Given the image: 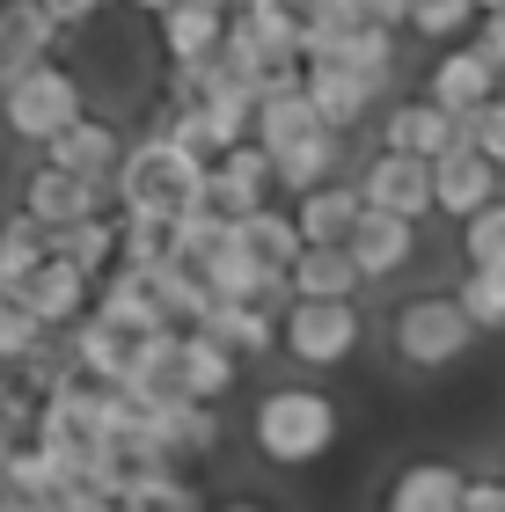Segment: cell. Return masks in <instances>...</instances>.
<instances>
[{"label": "cell", "mask_w": 505, "mask_h": 512, "mask_svg": "<svg viewBox=\"0 0 505 512\" xmlns=\"http://www.w3.org/2000/svg\"><path fill=\"white\" fill-rule=\"evenodd\" d=\"M249 447H257V461H271L286 476L323 469L344 447V403L315 381H279L249 403Z\"/></svg>", "instance_id": "6da1fadb"}, {"label": "cell", "mask_w": 505, "mask_h": 512, "mask_svg": "<svg viewBox=\"0 0 505 512\" xmlns=\"http://www.w3.org/2000/svg\"><path fill=\"white\" fill-rule=\"evenodd\" d=\"M205 161H191L176 147V139L162 132H132V154H125V169H118V220H154V227H176L183 213H205Z\"/></svg>", "instance_id": "7a4b0ae2"}, {"label": "cell", "mask_w": 505, "mask_h": 512, "mask_svg": "<svg viewBox=\"0 0 505 512\" xmlns=\"http://www.w3.org/2000/svg\"><path fill=\"white\" fill-rule=\"evenodd\" d=\"M81 118H88V81L66 59L15 74L8 81V103H0V132H8L15 147H37V154L52 147V139H66Z\"/></svg>", "instance_id": "3957f363"}, {"label": "cell", "mask_w": 505, "mask_h": 512, "mask_svg": "<svg viewBox=\"0 0 505 512\" xmlns=\"http://www.w3.org/2000/svg\"><path fill=\"white\" fill-rule=\"evenodd\" d=\"M476 322L454 293H410L396 315H388V344H396V359L410 374H454L469 352H476Z\"/></svg>", "instance_id": "277c9868"}, {"label": "cell", "mask_w": 505, "mask_h": 512, "mask_svg": "<svg viewBox=\"0 0 505 512\" xmlns=\"http://www.w3.org/2000/svg\"><path fill=\"white\" fill-rule=\"evenodd\" d=\"M366 344V315L359 300H293L279 322V352L301 366V374H337L352 366Z\"/></svg>", "instance_id": "5b68a950"}, {"label": "cell", "mask_w": 505, "mask_h": 512, "mask_svg": "<svg viewBox=\"0 0 505 512\" xmlns=\"http://www.w3.org/2000/svg\"><path fill=\"white\" fill-rule=\"evenodd\" d=\"M15 213H30L44 235H59V227H81L96 213H118V191H110V183H81V176H66L37 154L30 169L15 176Z\"/></svg>", "instance_id": "8992f818"}, {"label": "cell", "mask_w": 505, "mask_h": 512, "mask_svg": "<svg viewBox=\"0 0 505 512\" xmlns=\"http://www.w3.org/2000/svg\"><path fill=\"white\" fill-rule=\"evenodd\" d=\"M359 191H366V205H374V213L410 220V227H425L432 213H440V176H432V161H410V154H388V147L366 154Z\"/></svg>", "instance_id": "52a82bcc"}, {"label": "cell", "mask_w": 505, "mask_h": 512, "mask_svg": "<svg viewBox=\"0 0 505 512\" xmlns=\"http://www.w3.org/2000/svg\"><path fill=\"white\" fill-rule=\"evenodd\" d=\"M418 96H425V103H440L454 125H469L476 110H491V103L505 96V74H498L484 52H476V44H454V52H432Z\"/></svg>", "instance_id": "ba28073f"}, {"label": "cell", "mask_w": 505, "mask_h": 512, "mask_svg": "<svg viewBox=\"0 0 505 512\" xmlns=\"http://www.w3.org/2000/svg\"><path fill=\"white\" fill-rule=\"evenodd\" d=\"M381 147H388V154H410V161H432V169H440V161H447V154H462L469 139H462V125H454L440 103L403 96V103H388V110H381Z\"/></svg>", "instance_id": "9c48e42d"}, {"label": "cell", "mask_w": 505, "mask_h": 512, "mask_svg": "<svg viewBox=\"0 0 505 512\" xmlns=\"http://www.w3.org/2000/svg\"><path fill=\"white\" fill-rule=\"evenodd\" d=\"M125 154H132V132H125L118 118H103V110H88V118L66 132V139H52V147H44V161H52V169L81 176V183H118Z\"/></svg>", "instance_id": "30bf717a"}, {"label": "cell", "mask_w": 505, "mask_h": 512, "mask_svg": "<svg viewBox=\"0 0 505 512\" xmlns=\"http://www.w3.org/2000/svg\"><path fill=\"white\" fill-rule=\"evenodd\" d=\"M66 44V15L59 0H8L0 8V66L8 74H30V66H52Z\"/></svg>", "instance_id": "8fae6325"}, {"label": "cell", "mask_w": 505, "mask_h": 512, "mask_svg": "<svg viewBox=\"0 0 505 512\" xmlns=\"http://www.w3.org/2000/svg\"><path fill=\"white\" fill-rule=\"evenodd\" d=\"M462 498H469V469L425 454V461H403V469L388 476L381 512H462Z\"/></svg>", "instance_id": "7c38bea8"}, {"label": "cell", "mask_w": 505, "mask_h": 512, "mask_svg": "<svg viewBox=\"0 0 505 512\" xmlns=\"http://www.w3.org/2000/svg\"><path fill=\"white\" fill-rule=\"evenodd\" d=\"M22 308H30L37 322H44V337H74L88 315H96V278L88 271H74V264H44L37 278H30V293H22Z\"/></svg>", "instance_id": "4fadbf2b"}, {"label": "cell", "mask_w": 505, "mask_h": 512, "mask_svg": "<svg viewBox=\"0 0 505 512\" xmlns=\"http://www.w3.org/2000/svg\"><path fill=\"white\" fill-rule=\"evenodd\" d=\"M147 410H183L191 403V374H183V330H162V337H140V359H132V381L118 388Z\"/></svg>", "instance_id": "5bb4252c"}, {"label": "cell", "mask_w": 505, "mask_h": 512, "mask_svg": "<svg viewBox=\"0 0 505 512\" xmlns=\"http://www.w3.org/2000/svg\"><path fill=\"white\" fill-rule=\"evenodd\" d=\"M366 191H359V176H344V183H330V191H315V198H301L293 205V220H301V242L308 249H352V235L366 227Z\"/></svg>", "instance_id": "9a60e30c"}, {"label": "cell", "mask_w": 505, "mask_h": 512, "mask_svg": "<svg viewBox=\"0 0 505 512\" xmlns=\"http://www.w3.org/2000/svg\"><path fill=\"white\" fill-rule=\"evenodd\" d=\"M432 176H440V220H462V227H469L476 213H491V205L505 198V169H498V161H484L476 147L447 154Z\"/></svg>", "instance_id": "2e32d148"}, {"label": "cell", "mask_w": 505, "mask_h": 512, "mask_svg": "<svg viewBox=\"0 0 505 512\" xmlns=\"http://www.w3.org/2000/svg\"><path fill=\"white\" fill-rule=\"evenodd\" d=\"M96 315L110 322V330H125V337H162V330H176L169 308H162V293H154V278H140V271H110L103 286H96Z\"/></svg>", "instance_id": "e0dca14e"}, {"label": "cell", "mask_w": 505, "mask_h": 512, "mask_svg": "<svg viewBox=\"0 0 505 512\" xmlns=\"http://www.w3.org/2000/svg\"><path fill=\"white\" fill-rule=\"evenodd\" d=\"M66 352H74L88 388H125L132 381V359H140V337H125V330H110L103 315H88L81 330L66 337Z\"/></svg>", "instance_id": "ac0fdd59"}, {"label": "cell", "mask_w": 505, "mask_h": 512, "mask_svg": "<svg viewBox=\"0 0 505 512\" xmlns=\"http://www.w3.org/2000/svg\"><path fill=\"white\" fill-rule=\"evenodd\" d=\"M352 256H359L366 286H388V278H403L410 264H418V227L388 220V213H366V227L352 235Z\"/></svg>", "instance_id": "d6986e66"}, {"label": "cell", "mask_w": 505, "mask_h": 512, "mask_svg": "<svg viewBox=\"0 0 505 512\" xmlns=\"http://www.w3.org/2000/svg\"><path fill=\"white\" fill-rule=\"evenodd\" d=\"M396 30H359V37H330V44H308V66H337V74H359L366 88H388L396 74Z\"/></svg>", "instance_id": "ffe728a7"}, {"label": "cell", "mask_w": 505, "mask_h": 512, "mask_svg": "<svg viewBox=\"0 0 505 512\" xmlns=\"http://www.w3.org/2000/svg\"><path fill=\"white\" fill-rule=\"evenodd\" d=\"M308 103H315V118L344 139V132H359L366 118H374L381 88H366L359 74H337V66H308Z\"/></svg>", "instance_id": "44dd1931"}, {"label": "cell", "mask_w": 505, "mask_h": 512, "mask_svg": "<svg viewBox=\"0 0 505 512\" xmlns=\"http://www.w3.org/2000/svg\"><path fill=\"white\" fill-rule=\"evenodd\" d=\"M44 264H52V235H44L30 213L8 205V220H0V300H22Z\"/></svg>", "instance_id": "7402d4cb"}, {"label": "cell", "mask_w": 505, "mask_h": 512, "mask_svg": "<svg viewBox=\"0 0 505 512\" xmlns=\"http://www.w3.org/2000/svg\"><path fill=\"white\" fill-rule=\"evenodd\" d=\"M235 242L257 256L264 271H279V278H293V264L308 256V242H301V220H293V205H264V213H249L242 227H235Z\"/></svg>", "instance_id": "603a6c76"}, {"label": "cell", "mask_w": 505, "mask_h": 512, "mask_svg": "<svg viewBox=\"0 0 505 512\" xmlns=\"http://www.w3.org/2000/svg\"><path fill=\"white\" fill-rule=\"evenodd\" d=\"M118 249H125V220L118 213H96V220L59 227V235H52V256H59V264H74V271H88L96 286L118 271Z\"/></svg>", "instance_id": "cb8c5ba5"}, {"label": "cell", "mask_w": 505, "mask_h": 512, "mask_svg": "<svg viewBox=\"0 0 505 512\" xmlns=\"http://www.w3.org/2000/svg\"><path fill=\"white\" fill-rule=\"evenodd\" d=\"M279 322L286 315H271V308H242V300H213V315L198 322L205 337H220L235 359H271L279 352Z\"/></svg>", "instance_id": "d4e9b609"}, {"label": "cell", "mask_w": 505, "mask_h": 512, "mask_svg": "<svg viewBox=\"0 0 505 512\" xmlns=\"http://www.w3.org/2000/svg\"><path fill=\"white\" fill-rule=\"evenodd\" d=\"M242 366L249 359H235L220 337H205V330H183V374H191V403H227V395L242 388Z\"/></svg>", "instance_id": "484cf974"}, {"label": "cell", "mask_w": 505, "mask_h": 512, "mask_svg": "<svg viewBox=\"0 0 505 512\" xmlns=\"http://www.w3.org/2000/svg\"><path fill=\"white\" fill-rule=\"evenodd\" d=\"M344 169V139L337 132H315V139H301L293 154H279V198H315V191H330V183H344L337 176Z\"/></svg>", "instance_id": "4316f807"}, {"label": "cell", "mask_w": 505, "mask_h": 512, "mask_svg": "<svg viewBox=\"0 0 505 512\" xmlns=\"http://www.w3.org/2000/svg\"><path fill=\"white\" fill-rule=\"evenodd\" d=\"M366 293V271L352 249H308L293 264V300H359Z\"/></svg>", "instance_id": "83f0119b"}, {"label": "cell", "mask_w": 505, "mask_h": 512, "mask_svg": "<svg viewBox=\"0 0 505 512\" xmlns=\"http://www.w3.org/2000/svg\"><path fill=\"white\" fill-rule=\"evenodd\" d=\"M476 22H484V0H418L410 37H425L432 52H454V44L476 37Z\"/></svg>", "instance_id": "f1b7e54d"}, {"label": "cell", "mask_w": 505, "mask_h": 512, "mask_svg": "<svg viewBox=\"0 0 505 512\" xmlns=\"http://www.w3.org/2000/svg\"><path fill=\"white\" fill-rule=\"evenodd\" d=\"M44 344H52V337H44V322L30 308H22V300H0V366L15 374V366H30Z\"/></svg>", "instance_id": "f546056e"}, {"label": "cell", "mask_w": 505, "mask_h": 512, "mask_svg": "<svg viewBox=\"0 0 505 512\" xmlns=\"http://www.w3.org/2000/svg\"><path fill=\"white\" fill-rule=\"evenodd\" d=\"M454 300L469 308V322H476L484 337H505V278H498V271H462Z\"/></svg>", "instance_id": "4dcf8cb0"}, {"label": "cell", "mask_w": 505, "mask_h": 512, "mask_svg": "<svg viewBox=\"0 0 505 512\" xmlns=\"http://www.w3.org/2000/svg\"><path fill=\"white\" fill-rule=\"evenodd\" d=\"M462 264L469 271H498L505 278V198L491 205V213H476L462 227Z\"/></svg>", "instance_id": "1f68e13d"}, {"label": "cell", "mask_w": 505, "mask_h": 512, "mask_svg": "<svg viewBox=\"0 0 505 512\" xmlns=\"http://www.w3.org/2000/svg\"><path fill=\"white\" fill-rule=\"evenodd\" d=\"M162 264H176V256H169V227H154V220H125L118 271H140V278H154Z\"/></svg>", "instance_id": "d6a6232c"}, {"label": "cell", "mask_w": 505, "mask_h": 512, "mask_svg": "<svg viewBox=\"0 0 505 512\" xmlns=\"http://www.w3.org/2000/svg\"><path fill=\"white\" fill-rule=\"evenodd\" d=\"M462 139H469L484 161H498V169H505V96H498L491 110H476V118L462 125Z\"/></svg>", "instance_id": "836d02e7"}, {"label": "cell", "mask_w": 505, "mask_h": 512, "mask_svg": "<svg viewBox=\"0 0 505 512\" xmlns=\"http://www.w3.org/2000/svg\"><path fill=\"white\" fill-rule=\"evenodd\" d=\"M469 44H476V52H484V59L498 66V74H505V8H498V15H484V22H476V37H469Z\"/></svg>", "instance_id": "e575fe53"}, {"label": "cell", "mask_w": 505, "mask_h": 512, "mask_svg": "<svg viewBox=\"0 0 505 512\" xmlns=\"http://www.w3.org/2000/svg\"><path fill=\"white\" fill-rule=\"evenodd\" d=\"M110 8H132V0H59V15H66V30H88V22H103Z\"/></svg>", "instance_id": "d590c367"}, {"label": "cell", "mask_w": 505, "mask_h": 512, "mask_svg": "<svg viewBox=\"0 0 505 512\" xmlns=\"http://www.w3.org/2000/svg\"><path fill=\"white\" fill-rule=\"evenodd\" d=\"M462 512H505V483H498V476H469Z\"/></svg>", "instance_id": "8d00e7d4"}, {"label": "cell", "mask_w": 505, "mask_h": 512, "mask_svg": "<svg viewBox=\"0 0 505 512\" xmlns=\"http://www.w3.org/2000/svg\"><path fill=\"white\" fill-rule=\"evenodd\" d=\"M264 8H286V15H301V22H315V15H323V0H264Z\"/></svg>", "instance_id": "74e56055"}, {"label": "cell", "mask_w": 505, "mask_h": 512, "mask_svg": "<svg viewBox=\"0 0 505 512\" xmlns=\"http://www.w3.org/2000/svg\"><path fill=\"white\" fill-rule=\"evenodd\" d=\"M213 512H279V505H264V498H227V505H213Z\"/></svg>", "instance_id": "f35d334b"}, {"label": "cell", "mask_w": 505, "mask_h": 512, "mask_svg": "<svg viewBox=\"0 0 505 512\" xmlns=\"http://www.w3.org/2000/svg\"><path fill=\"white\" fill-rule=\"evenodd\" d=\"M0 512H30V505H22V498H0Z\"/></svg>", "instance_id": "ab89813d"}, {"label": "cell", "mask_w": 505, "mask_h": 512, "mask_svg": "<svg viewBox=\"0 0 505 512\" xmlns=\"http://www.w3.org/2000/svg\"><path fill=\"white\" fill-rule=\"evenodd\" d=\"M8 81H15V74H8V66H0V103H8Z\"/></svg>", "instance_id": "60d3db41"}, {"label": "cell", "mask_w": 505, "mask_h": 512, "mask_svg": "<svg viewBox=\"0 0 505 512\" xmlns=\"http://www.w3.org/2000/svg\"><path fill=\"white\" fill-rule=\"evenodd\" d=\"M0 381H8V366H0Z\"/></svg>", "instance_id": "b9f144b4"}, {"label": "cell", "mask_w": 505, "mask_h": 512, "mask_svg": "<svg viewBox=\"0 0 505 512\" xmlns=\"http://www.w3.org/2000/svg\"><path fill=\"white\" fill-rule=\"evenodd\" d=\"M498 483H505V469H498Z\"/></svg>", "instance_id": "7bdbcfd3"}]
</instances>
